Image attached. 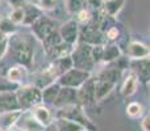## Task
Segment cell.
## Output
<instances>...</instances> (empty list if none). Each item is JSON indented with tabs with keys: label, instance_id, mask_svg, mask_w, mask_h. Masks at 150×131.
<instances>
[{
	"label": "cell",
	"instance_id": "obj_1",
	"mask_svg": "<svg viewBox=\"0 0 150 131\" xmlns=\"http://www.w3.org/2000/svg\"><path fill=\"white\" fill-rule=\"evenodd\" d=\"M57 118H67V119H70V121H74V122H76V123H79L80 126H83L87 131L96 130L95 125H93L92 122H91V119L87 117V114L84 113V109H83V106L80 105V104L58 109Z\"/></svg>",
	"mask_w": 150,
	"mask_h": 131
},
{
	"label": "cell",
	"instance_id": "obj_2",
	"mask_svg": "<svg viewBox=\"0 0 150 131\" xmlns=\"http://www.w3.org/2000/svg\"><path fill=\"white\" fill-rule=\"evenodd\" d=\"M91 49H92L91 45L83 43V42H80L79 45H76V47H74L73 53H71V59H73V64L75 68L92 72L95 63L91 57Z\"/></svg>",
	"mask_w": 150,
	"mask_h": 131
},
{
	"label": "cell",
	"instance_id": "obj_3",
	"mask_svg": "<svg viewBox=\"0 0 150 131\" xmlns=\"http://www.w3.org/2000/svg\"><path fill=\"white\" fill-rule=\"evenodd\" d=\"M11 43V49H12V55L16 60L21 63L23 66H28L32 63V58H33V50H32L30 45L21 38L20 36H11L8 38Z\"/></svg>",
	"mask_w": 150,
	"mask_h": 131
},
{
	"label": "cell",
	"instance_id": "obj_4",
	"mask_svg": "<svg viewBox=\"0 0 150 131\" xmlns=\"http://www.w3.org/2000/svg\"><path fill=\"white\" fill-rule=\"evenodd\" d=\"M21 110L32 109L42 102V90L36 85H25L16 92Z\"/></svg>",
	"mask_w": 150,
	"mask_h": 131
},
{
	"label": "cell",
	"instance_id": "obj_5",
	"mask_svg": "<svg viewBox=\"0 0 150 131\" xmlns=\"http://www.w3.org/2000/svg\"><path fill=\"white\" fill-rule=\"evenodd\" d=\"M92 77V72L83 71V69L75 68L73 67L71 69H69L67 72H65L63 75H61L58 77V84L61 87H67V88H74V89H79L86 81Z\"/></svg>",
	"mask_w": 150,
	"mask_h": 131
},
{
	"label": "cell",
	"instance_id": "obj_6",
	"mask_svg": "<svg viewBox=\"0 0 150 131\" xmlns=\"http://www.w3.org/2000/svg\"><path fill=\"white\" fill-rule=\"evenodd\" d=\"M79 39L83 43L96 46V45H104L105 36L100 29L95 28L92 25H86L79 30Z\"/></svg>",
	"mask_w": 150,
	"mask_h": 131
},
{
	"label": "cell",
	"instance_id": "obj_7",
	"mask_svg": "<svg viewBox=\"0 0 150 131\" xmlns=\"http://www.w3.org/2000/svg\"><path fill=\"white\" fill-rule=\"evenodd\" d=\"M33 34L40 39H45L50 33H53L54 30H57V22L54 20H52L47 16H41L33 25L30 26Z\"/></svg>",
	"mask_w": 150,
	"mask_h": 131
},
{
	"label": "cell",
	"instance_id": "obj_8",
	"mask_svg": "<svg viewBox=\"0 0 150 131\" xmlns=\"http://www.w3.org/2000/svg\"><path fill=\"white\" fill-rule=\"evenodd\" d=\"M79 30H80L79 24L75 20H67L58 29L62 41L65 43L71 45V46H75V43L79 41Z\"/></svg>",
	"mask_w": 150,
	"mask_h": 131
},
{
	"label": "cell",
	"instance_id": "obj_9",
	"mask_svg": "<svg viewBox=\"0 0 150 131\" xmlns=\"http://www.w3.org/2000/svg\"><path fill=\"white\" fill-rule=\"evenodd\" d=\"M76 104H78V89L61 87V90L58 93L53 105L57 109H62V108H67V106H71V105H76Z\"/></svg>",
	"mask_w": 150,
	"mask_h": 131
},
{
	"label": "cell",
	"instance_id": "obj_10",
	"mask_svg": "<svg viewBox=\"0 0 150 131\" xmlns=\"http://www.w3.org/2000/svg\"><path fill=\"white\" fill-rule=\"evenodd\" d=\"M127 58L132 60H141L150 58V47L140 41H132L127 46Z\"/></svg>",
	"mask_w": 150,
	"mask_h": 131
},
{
	"label": "cell",
	"instance_id": "obj_11",
	"mask_svg": "<svg viewBox=\"0 0 150 131\" xmlns=\"http://www.w3.org/2000/svg\"><path fill=\"white\" fill-rule=\"evenodd\" d=\"M95 83L96 77H91L78 89V104L83 106L95 102Z\"/></svg>",
	"mask_w": 150,
	"mask_h": 131
},
{
	"label": "cell",
	"instance_id": "obj_12",
	"mask_svg": "<svg viewBox=\"0 0 150 131\" xmlns=\"http://www.w3.org/2000/svg\"><path fill=\"white\" fill-rule=\"evenodd\" d=\"M16 126H17V129L20 131H45V129H46L32 116L30 111L28 114H24L23 111V114H21L20 119L17 121Z\"/></svg>",
	"mask_w": 150,
	"mask_h": 131
},
{
	"label": "cell",
	"instance_id": "obj_13",
	"mask_svg": "<svg viewBox=\"0 0 150 131\" xmlns=\"http://www.w3.org/2000/svg\"><path fill=\"white\" fill-rule=\"evenodd\" d=\"M59 77V75H58V72H57V69H55V67L54 66H49V67H46V68H44L42 69V72L38 75V77H37V80H36V87H38L40 89H44V88H46V87H49V85H52V84H54L55 83V80Z\"/></svg>",
	"mask_w": 150,
	"mask_h": 131
},
{
	"label": "cell",
	"instance_id": "obj_14",
	"mask_svg": "<svg viewBox=\"0 0 150 131\" xmlns=\"http://www.w3.org/2000/svg\"><path fill=\"white\" fill-rule=\"evenodd\" d=\"M13 110H21L16 93L0 92V114Z\"/></svg>",
	"mask_w": 150,
	"mask_h": 131
},
{
	"label": "cell",
	"instance_id": "obj_15",
	"mask_svg": "<svg viewBox=\"0 0 150 131\" xmlns=\"http://www.w3.org/2000/svg\"><path fill=\"white\" fill-rule=\"evenodd\" d=\"M116 87V83L109 81V80H103L96 77L95 83V102H100L105 97H108L112 93V90Z\"/></svg>",
	"mask_w": 150,
	"mask_h": 131
},
{
	"label": "cell",
	"instance_id": "obj_16",
	"mask_svg": "<svg viewBox=\"0 0 150 131\" xmlns=\"http://www.w3.org/2000/svg\"><path fill=\"white\" fill-rule=\"evenodd\" d=\"M30 113L42 126L47 127L53 123V114L45 105H41V104H40V105L34 106V108L30 109Z\"/></svg>",
	"mask_w": 150,
	"mask_h": 131
},
{
	"label": "cell",
	"instance_id": "obj_17",
	"mask_svg": "<svg viewBox=\"0 0 150 131\" xmlns=\"http://www.w3.org/2000/svg\"><path fill=\"white\" fill-rule=\"evenodd\" d=\"M127 0H104L103 1V7H101V13L104 16H108L111 18H115L121 9L124 8Z\"/></svg>",
	"mask_w": 150,
	"mask_h": 131
},
{
	"label": "cell",
	"instance_id": "obj_18",
	"mask_svg": "<svg viewBox=\"0 0 150 131\" xmlns=\"http://www.w3.org/2000/svg\"><path fill=\"white\" fill-rule=\"evenodd\" d=\"M132 71L137 75L140 81L149 83L150 81V58L141 59V60H134Z\"/></svg>",
	"mask_w": 150,
	"mask_h": 131
},
{
	"label": "cell",
	"instance_id": "obj_19",
	"mask_svg": "<svg viewBox=\"0 0 150 131\" xmlns=\"http://www.w3.org/2000/svg\"><path fill=\"white\" fill-rule=\"evenodd\" d=\"M138 84H140V80H138L137 75L132 71L124 79V83H122V85H121L122 96H124V97H130V96H133L136 92H137Z\"/></svg>",
	"mask_w": 150,
	"mask_h": 131
},
{
	"label": "cell",
	"instance_id": "obj_20",
	"mask_svg": "<svg viewBox=\"0 0 150 131\" xmlns=\"http://www.w3.org/2000/svg\"><path fill=\"white\" fill-rule=\"evenodd\" d=\"M122 57V51L116 43H108L104 45V53H103V62L104 64H112L116 62L119 58Z\"/></svg>",
	"mask_w": 150,
	"mask_h": 131
},
{
	"label": "cell",
	"instance_id": "obj_21",
	"mask_svg": "<svg viewBox=\"0 0 150 131\" xmlns=\"http://www.w3.org/2000/svg\"><path fill=\"white\" fill-rule=\"evenodd\" d=\"M23 111L24 110H13V111H7V113H1L0 114V127H3L4 130L15 127L17 121L20 119Z\"/></svg>",
	"mask_w": 150,
	"mask_h": 131
},
{
	"label": "cell",
	"instance_id": "obj_22",
	"mask_svg": "<svg viewBox=\"0 0 150 131\" xmlns=\"http://www.w3.org/2000/svg\"><path fill=\"white\" fill-rule=\"evenodd\" d=\"M26 76H28V69L23 64L11 67L7 74V79L12 83H23L26 79Z\"/></svg>",
	"mask_w": 150,
	"mask_h": 131
},
{
	"label": "cell",
	"instance_id": "obj_23",
	"mask_svg": "<svg viewBox=\"0 0 150 131\" xmlns=\"http://www.w3.org/2000/svg\"><path fill=\"white\" fill-rule=\"evenodd\" d=\"M73 50H74V46H71V45H69V43H65V42H61L58 46H55L53 50H50V51L47 53V55H49L52 59L57 60V59H61V58L70 57Z\"/></svg>",
	"mask_w": 150,
	"mask_h": 131
},
{
	"label": "cell",
	"instance_id": "obj_24",
	"mask_svg": "<svg viewBox=\"0 0 150 131\" xmlns=\"http://www.w3.org/2000/svg\"><path fill=\"white\" fill-rule=\"evenodd\" d=\"M55 130L57 131H87L83 126L67 118L55 119Z\"/></svg>",
	"mask_w": 150,
	"mask_h": 131
},
{
	"label": "cell",
	"instance_id": "obj_25",
	"mask_svg": "<svg viewBox=\"0 0 150 131\" xmlns=\"http://www.w3.org/2000/svg\"><path fill=\"white\" fill-rule=\"evenodd\" d=\"M59 90H61V85L58 84V83H54V84L44 88V89H42V102L52 104L53 105L58 96V93H59Z\"/></svg>",
	"mask_w": 150,
	"mask_h": 131
},
{
	"label": "cell",
	"instance_id": "obj_26",
	"mask_svg": "<svg viewBox=\"0 0 150 131\" xmlns=\"http://www.w3.org/2000/svg\"><path fill=\"white\" fill-rule=\"evenodd\" d=\"M25 8V18H24V25L26 26H32L40 17H41V9L36 5H28Z\"/></svg>",
	"mask_w": 150,
	"mask_h": 131
},
{
	"label": "cell",
	"instance_id": "obj_27",
	"mask_svg": "<svg viewBox=\"0 0 150 131\" xmlns=\"http://www.w3.org/2000/svg\"><path fill=\"white\" fill-rule=\"evenodd\" d=\"M41 42H42V46H44V50L46 51V54H47L50 50H53L55 46H58V45H59L61 42H63V41H62V38H61V34H59V32H58V29H57V30H54L53 33H50L45 39H42Z\"/></svg>",
	"mask_w": 150,
	"mask_h": 131
},
{
	"label": "cell",
	"instance_id": "obj_28",
	"mask_svg": "<svg viewBox=\"0 0 150 131\" xmlns=\"http://www.w3.org/2000/svg\"><path fill=\"white\" fill-rule=\"evenodd\" d=\"M53 66L55 67L57 69L58 75H63L65 72H67L69 69H71L74 67L73 64V59H71V55L70 57H66V58H61V59H57L53 62Z\"/></svg>",
	"mask_w": 150,
	"mask_h": 131
},
{
	"label": "cell",
	"instance_id": "obj_29",
	"mask_svg": "<svg viewBox=\"0 0 150 131\" xmlns=\"http://www.w3.org/2000/svg\"><path fill=\"white\" fill-rule=\"evenodd\" d=\"M86 5V0H63V7L69 15H76Z\"/></svg>",
	"mask_w": 150,
	"mask_h": 131
},
{
	"label": "cell",
	"instance_id": "obj_30",
	"mask_svg": "<svg viewBox=\"0 0 150 131\" xmlns=\"http://www.w3.org/2000/svg\"><path fill=\"white\" fill-rule=\"evenodd\" d=\"M125 111H127V116L129 117V118L138 119L144 114V108H142V105H141L140 102H136V101H133V102H130L129 105L127 106Z\"/></svg>",
	"mask_w": 150,
	"mask_h": 131
},
{
	"label": "cell",
	"instance_id": "obj_31",
	"mask_svg": "<svg viewBox=\"0 0 150 131\" xmlns=\"http://www.w3.org/2000/svg\"><path fill=\"white\" fill-rule=\"evenodd\" d=\"M8 18H9V20L12 21L15 25L23 24L24 22V18H25V8H24V7H15L12 11H11Z\"/></svg>",
	"mask_w": 150,
	"mask_h": 131
},
{
	"label": "cell",
	"instance_id": "obj_32",
	"mask_svg": "<svg viewBox=\"0 0 150 131\" xmlns=\"http://www.w3.org/2000/svg\"><path fill=\"white\" fill-rule=\"evenodd\" d=\"M93 16L92 13H91L90 9H86V8H83L82 11H79V12L76 13V22L78 24H82L83 26L88 25V24H91V21H92Z\"/></svg>",
	"mask_w": 150,
	"mask_h": 131
},
{
	"label": "cell",
	"instance_id": "obj_33",
	"mask_svg": "<svg viewBox=\"0 0 150 131\" xmlns=\"http://www.w3.org/2000/svg\"><path fill=\"white\" fill-rule=\"evenodd\" d=\"M103 53H104V45L92 46V49H91V57H92V60H93V63H95V66L103 62Z\"/></svg>",
	"mask_w": 150,
	"mask_h": 131
},
{
	"label": "cell",
	"instance_id": "obj_34",
	"mask_svg": "<svg viewBox=\"0 0 150 131\" xmlns=\"http://www.w3.org/2000/svg\"><path fill=\"white\" fill-rule=\"evenodd\" d=\"M15 30H16V25L9 18H1L0 20V32H3L5 36L15 33Z\"/></svg>",
	"mask_w": 150,
	"mask_h": 131
},
{
	"label": "cell",
	"instance_id": "obj_35",
	"mask_svg": "<svg viewBox=\"0 0 150 131\" xmlns=\"http://www.w3.org/2000/svg\"><path fill=\"white\" fill-rule=\"evenodd\" d=\"M37 7L41 11L50 12V11L55 9V7H57V0H37Z\"/></svg>",
	"mask_w": 150,
	"mask_h": 131
},
{
	"label": "cell",
	"instance_id": "obj_36",
	"mask_svg": "<svg viewBox=\"0 0 150 131\" xmlns=\"http://www.w3.org/2000/svg\"><path fill=\"white\" fill-rule=\"evenodd\" d=\"M104 36H105V39H108V41H116L120 36V30L116 26H109L104 30Z\"/></svg>",
	"mask_w": 150,
	"mask_h": 131
},
{
	"label": "cell",
	"instance_id": "obj_37",
	"mask_svg": "<svg viewBox=\"0 0 150 131\" xmlns=\"http://www.w3.org/2000/svg\"><path fill=\"white\" fill-rule=\"evenodd\" d=\"M103 1L104 0H86V4H88L92 9L100 11L101 7H103Z\"/></svg>",
	"mask_w": 150,
	"mask_h": 131
},
{
	"label": "cell",
	"instance_id": "obj_38",
	"mask_svg": "<svg viewBox=\"0 0 150 131\" xmlns=\"http://www.w3.org/2000/svg\"><path fill=\"white\" fill-rule=\"evenodd\" d=\"M141 129L142 131H150V114H146L141 121Z\"/></svg>",
	"mask_w": 150,
	"mask_h": 131
},
{
	"label": "cell",
	"instance_id": "obj_39",
	"mask_svg": "<svg viewBox=\"0 0 150 131\" xmlns=\"http://www.w3.org/2000/svg\"><path fill=\"white\" fill-rule=\"evenodd\" d=\"M8 46H9V42H8V38L4 39V41L0 43V60L3 59V57L5 55V53L8 51Z\"/></svg>",
	"mask_w": 150,
	"mask_h": 131
},
{
	"label": "cell",
	"instance_id": "obj_40",
	"mask_svg": "<svg viewBox=\"0 0 150 131\" xmlns=\"http://www.w3.org/2000/svg\"><path fill=\"white\" fill-rule=\"evenodd\" d=\"M9 3L13 5V8L15 7H24V0H9Z\"/></svg>",
	"mask_w": 150,
	"mask_h": 131
},
{
	"label": "cell",
	"instance_id": "obj_41",
	"mask_svg": "<svg viewBox=\"0 0 150 131\" xmlns=\"http://www.w3.org/2000/svg\"><path fill=\"white\" fill-rule=\"evenodd\" d=\"M8 38V36H5L4 33H3V32H0V43H1L3 41H4V39H7Z\"/></svg>",
	"mask_w": 150,
	"mask_h": 131
},
{
	"label": "cell",
	"instance_id": "obj_42",
	"mask_svg": "<svg viewBox=\"0 0 150 131\" xmlns=\"http://www.w3.org/2000/svg\"><path fill=\"white\" fill-rule=\"evenodd\" d=\"M5 131H20V130L16 129V127H11V129H8V130H5Z\"/></svg>",
	"mask_w": 150,
	"mask_h": 131
},
{
	"label": "cell",
	"instance_id": "obj_43",
	"mask_svg": "<svg viewBox=\"0 0 150 131\" xmlns=\"http://www.w3.org/2000/svg\"><path fill=\"white\" fill-rule=\"evenodd\" d=\"M148 85H149V92H150V81L148 83Z\"/></svg>",
	"mask_w": 150,
	"mask_h": 131
},
{
	"label": "cell",
	"instance_id": "obj_44",
	"mask_svg": "<svg viewBox=\"0 0 150 131\" xmlns=\"http://www.w3.org/2000/svg\"><path fill=\"white\" fill-rule=\"evenodd\" d=\"M0 131H5L4 129H3V127H0Z\"/></svg>",
	"mask_w": 150,
	"mask_h": 131
},
{
	"label": "cell",
	"instance_id": "obj_45",
	"mask_svg": "<svg viewBox=\"0 0 150 131\" xmlns=\"http://www.w3.org/2000/svg\"><path fill=\"white\" fill-rule=\"evenodd\" d=\"M52 131H57V130H55V129H54V130H52Z\"/></svg>",
	"mask_w": 150,
	"mask_h": 131
}]
</instances>
